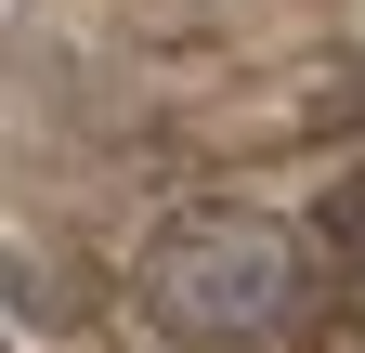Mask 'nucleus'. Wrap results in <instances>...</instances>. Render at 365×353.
<instances>
[{
  "label": "nucleus",
  "mask_w": 365,
  "mask_h": 353,
  "mask_svg": "<svg viewBox=\"0 0 365 353\" xmlns=\"http://www.w3.org/2000/svg\"><path fill=\"white\" fill-rule=\"evenodd\" d=\"M300 236L287 223H261V209H182V223L144 249V314L170 340H274V327H300Z\"/></svg>",
  "instance_id": "obj_1"
}]
</instances>
